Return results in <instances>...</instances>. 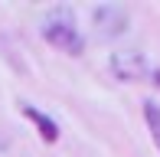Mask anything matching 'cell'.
I'll return each mask as SVG.
<instances>
[{
	"label": "cell",
	"mask_w": 160,
	"mask_h": 157,
	"mask_svg": "<svg viewBox=\"0 0 160 157\" xmlns=\"http://www.w3.org/2000/svg\"><path fill=\"white\" fill-rule=\"evenodd\" d=\"M108 66H111L114 78H121V82L150 78V66H147V59H144L141 49H114L111 59H108Z\"/></svg>",
	"instance_id": "1"
},
{
	"label": "cell",
	"mask_w": 160,
	"mask_h": 157,
	"mask_svg": "<svg viewBox=\"0 0 160 157\" xmlns=\"http://www.w3.org/2000/svg\"><path fill=\"white\" fill-rule=\"evenodd\" d=\"M42 36H46L49 43H52L56 49H62V53H72V56H82V49H85V39H82V33L75 30V26L69 23V20H46L42 23Z\"/></svg>",
	"instance_id": "2"
},
{
	"label": "cell",
	"mask_w": 160,
	"mask_h": 157,
	"mask_svg": "<svg viewBox=\"0 0 160 157\" xmlns=\"http://www.w3.org/2000/svg\"><path fill=\"white\" fill-rule=\"evenodd\" d=\"M92 17H95V30L101 33V36H121V33L128 30V13L121 10V7H114V3L95 7Z\"/></svg>",
	"instance_id": "3"
},
{
	"label": "cell",
	"mask_w": 160,
	"mask_h": 157,
	"mask_svg": "<svg viewBox=\"0 0 160 157\" xmlns=\"http://www.w3.org/2000/svg\"><path fill=\"white\" fill-rule=\"evenodd\" d=\"M23 115L30 118V121H36V131L42 134V141H49V144H56V141H59V128H56V121L49 118V115H42V111L30 108V105L23 108Z\"/></svg>",
	"instance_id": "4"
},
{
	"label": "cell",
	"mask_w": 160,
	"mask_h": 157,
	"mask_svg": "<svg viewBox=\"0 0 160 157\" xmlns=\"http://www.w3.org/2000/svg\"><path fill=\"white\" fill-rule=\"evenodd\" d=\"M144 121L150 128V138H154L157 151H160V105L157 102H144Z\"/></svg>",
	"instance_id": "5"
},
{
	"label": "cell",
	"mask_w": 160,
	"mask_h": 157,
	"mask_svg": "<svg viewBox=\"0 0 160 157\" xmlns=\"http://www.w3.org/2000/svg\"><path fill=\"white\" fill-rule=\"evenodd\" d=\"M150 78H154V82L160 85V69H154V72H150Z\"/></svg>",
	"instance_id": "6"
}]
</instances>
